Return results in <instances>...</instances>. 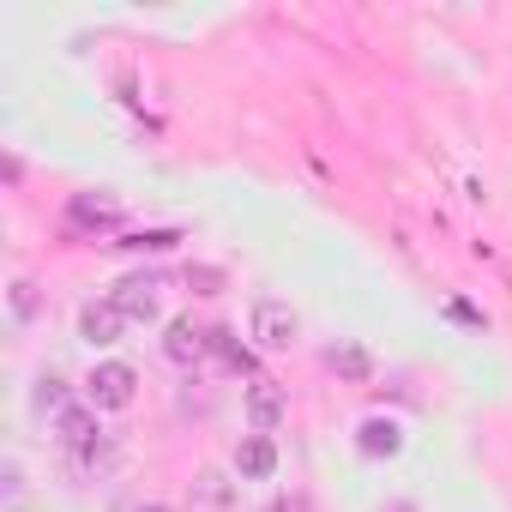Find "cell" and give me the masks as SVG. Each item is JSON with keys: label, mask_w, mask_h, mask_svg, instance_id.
<instances>
[{"label": "cell", "mask_w": 512, "mask_h": 512, "mask_svg": "<svg viewBox=\"0 0 512 512\" xmlns=\"http://www.w3.org/2000/svg\"><path fill=\"white\" fill-rule=\"evenodd\" d=\"M296 332H302V320H296V308H290V302H278V296L253 302V314H247V338L260 344V350H290V344H296Z\"/></svg>", "instance_id": "obj_1"}, {"label": "cell", "mask_w": 512, "mask_h": 512, "mask_svg": "<svg viewBox=\"0 0 512 512\" xmlns=\"http://www.w3.org/2000/svg\"><path fill=\"white\" fill-rule=\"evenodd\" d=\"M133 392H139V374H133L127 362H97V368H91V380H85L91 410H127V404H133Z\"/></svg>", "instance_id": "obj_2"}, {"label": "cell", "mask_w": 512, "mask_h": 512, "mask_svg": "<svg viewBox=\"0 0 512 512\" xmlns=\"http://www.w3.org/2000/svg\"><path fill=\"white\" fill-rule=\"evenodd\" d=\"M205 350H211V332H205V326H193V314L169 320V332H163V356H169L175 368H193V362H205Z\"/></svg>", "instance_id": "obj_3"}, {"label": "cell", "mask_w": 512, "mask_h": 512, "mask_svg": "<svg viewBox=\"0 0 512 512\" xmlns=\"http://www.w3.org/2000/svg\"><path fill=\"white\" fill-rule=\"evenodd\" d=\"M61 446H67L73 458H97V452H103V428H97V410H91V404H73V410L61 416Z\"/></svg>", "instance_id": "obj_4"}, {"label": "cell", "mask_w": 512, "mask_h": 512, "mask_svg": "<svg viewBox=\"0 0 512 512\" xmlns=\"http://www.w3.org/2000/svg\"><path fill=\"white\" fill-rule=\"evenodd\" d=\"M121 332H127V314H121V308H115L109 296H103V302H85V308H79V338H85V344H97V350H103V344H115Z\"/></svg>", "instance_id": "obj_5"}, {"label": "cell", "mask_w": 512, "mask_h": 512, "mask_svg": "<svg viewBox=\"0 0 512 512\" xmlns=\"http://www.w3.org/2000/svg\"><path fill=\"white\" fill-rule=\"evenodd\" d=\"M109 302L127 314V326H145V320H157V278H121Z\"/></svg>", "instance_id": "obj_6"}, {"label": "cell", "mask_w": 512, "mask_h": 512, "mask_svg": "<svg viewBox=\"0 0 512 512\" xmlns=\"http://www.w3.org/2000/svg\"><path fill=\"white\" fill-rule=\"evenodd\" d=\"M187 512H235V482L223 470H199L187 488Z\"/></svg>", "instance_id": "obj_7"}, {"label": "cell", "mask_w": 512, "mask_h": 512, "mask_svg": "<svg viewBox=\"0 0 512 512\" xmlns=\"http://www.w3.org/2000/svg\"><path fill=\"white\" fill-rule=\"evenodd\" d=\"M284 392H278V380H253L247 386V422H253V434H272L278 422H284Z\"/></svg>", "instance_id": "obj_8"}, {"label": "cell", "mask_w": 512, "mask_h": 512, "mask_svg": "<svg viewBox=\"0 0 512 512\" xmlns=\"http://www.w3.org/2000/svg\"><path fill=\"white\" fill-rule=\"evenodd\" d=\"M235 470H241L247 482H266V476L278 470V440H272V434H241V446H235Z\"/></svg>", "instance_id": "obj_9"}, {"label": "cell", "mask_w": 512, "mask_h": 512, "mask_svg": "<svg viewBox=\"0 0 512 512\" xmlns=\"http://www.w3.org/2000/svg\"><path fill=\"white\" fill-rule=\"evenodd\" d=\"M326 368H332L338 380H350V386H368V380H374V356H368L362 344H332V350H326Z\"/></svg>", "instance_id": "obj_10"}, {"label": "cell", "mask_w": 512, "mask_h": 512, "mask_svg": "<svg viewBox=\"0 0 512 512\" xmlns=\"http://www.w3.org/2000/svg\"><path fill=\"white\" fill-rule=\"evenodd\" d=\"M356 446H362L368 458H398V446H404V428H398V422H386V416H368V422L356 428Z\"/></svg>", "instance_id": "obj_11"}, {"label": "cell", "mask_w": 512, "mask_h": 512, "mask_svg": "<svg viewBox=\"0 0 512 512\" xmlns=\"http://www.w3.org/2000/svg\"><path fill=\"white\" fill-rule=\"evenodd\" d=\"M211 350H217V356H223V362H229L235 374H247V368H253V356H247V350L235 344V332H223V326L211 332Z\"/></svg>", "instance_id": "obj_12"}, {"label": "cell", "mask_w": 512, "mask_h": 512, "mask_svg": "<svg viewBox=\"0 0 512 512\" xmlns=\"http://www.w3.org/2000/svg\"><path fill=\"white\" fill-rule=\"evenodd\" d=\"M73 223H115V199H73Z\"/></svg>", "instance_id": "obj_13"}, {"label": "cell", "mask_w": 512, "mask_h": 512, "mask_svg": "<svg viewBox=\"0 0 512 512\" xmlns=\"http://www.w3.org/2000/svg\"><path fill=\"white\" fill-rule=\"evenodd\" d=\"M37 410H61V416L73 410V404H67V386H61L55 374H43V380H37Z\"/></svg>", "instance_id": "obj_14"}, {"label": "cell", "mask_w": 512, "mask_h": 512, "mask_svg": "<svg viewBox=\"0 0 512 512\" xmlns=\"http://www.w3.org/2000/svg\"><path fill=\"white\" fill-rule=\"evenodd\" d=\"M13 314H19V320L37 314V290H31V284H13Z\"/></svg>", "instance_id": "obj_15"}, {"label": "cell", "mask_w": 512, "mask_h": 512, "mask_svg": "<svg viewBox=\"0 0 512 512\" xmlns=\"http://www.w3.org/2000/svg\"><path fill=\"white\" fill-rule=\"evenodd\" d=\"M139 512H169V506H157V500H151V506H139Z\"/></svg>", "instance_id": "obj_16"}, {"label": "cell", "mask_w": 512, "mask_h": 512, "mask_svg": "<svg viewBox=\"0 0 512 512\" xmlns=\"http://www.w3.org/2000/svg\"><path fill=\"white\" fill-rule=\"evenodd\" d=\"M266 512H290V506H266Z\"/></svg>", "instance_id": "obj_17"}]
</instances>
